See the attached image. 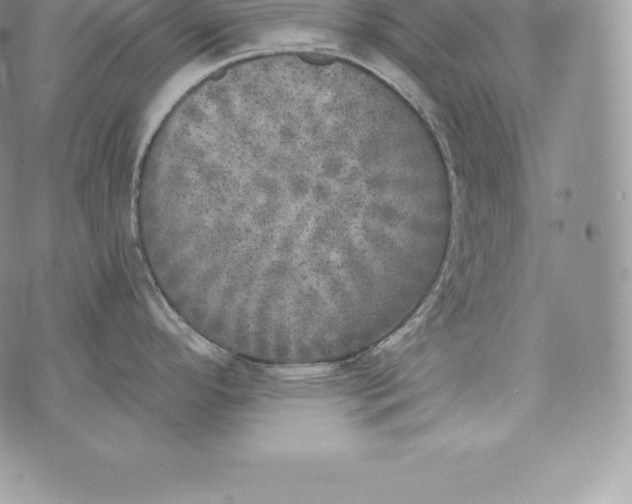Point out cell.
Returning <instances> with one entry per match:
<instances>
[{
	"instance_id": "1",
	"label": "cell",
	"mask_w": 632,
	"mask_h": 504,
	"mask_svg": "<svg viewBox=\"0 0 632 504\" xmlns=\"http://www.w3.org/2000/svg\"><path fill=\"white\" fill-rule=\"evenodd\" d=\"M344 107L233 91L202 111L177 152L175 252L232 306L320 312L375 284L389 248L370 148Z\"/></svg>"
}]
</instances>
